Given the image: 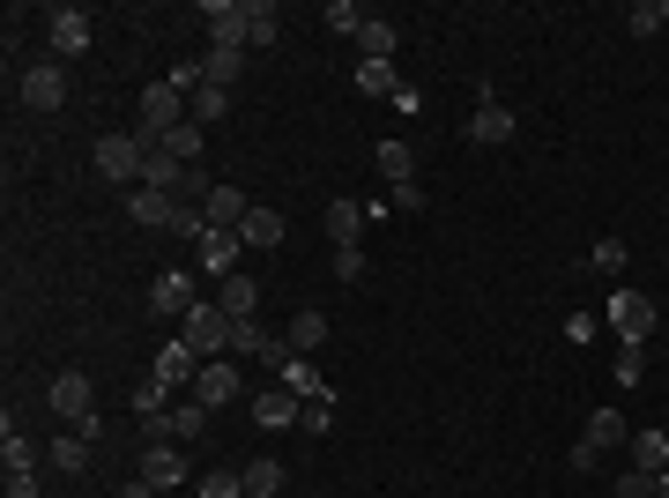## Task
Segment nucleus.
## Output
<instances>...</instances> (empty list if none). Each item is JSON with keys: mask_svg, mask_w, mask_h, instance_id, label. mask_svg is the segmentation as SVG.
<instances>
[{"mask_svg": "<svg viewBox=\"0 0 669 498\" xmlns=\"http://www.w3.org/2000/svg\"><path fill=\"white\" fill-rule=\"evenodd\" d=\"M231 327H239V321L209 298V305H194V313H186V335H179V343H194L201 365H209V357H231Z\"/></svg>", "mask_w": 669, "mask_h": 498, "instance_id": "obj_3", "label": "nucleus"}, {"mask_svg": "<svg viewBox=\"0 0 669 498\" xmlns=\"http://www.w3.org/2000/svg\"><path fill=\"white\" fill-rule=\"evenodd\" d=\"M625 30H632V38H655V30H662V0H640V8L625 16Z\"/></svg>", "mask_w": 669, "mask_h": 498, "instance_id": "obj_44", "label": "nucleus"}, {"mask_svg": "<svg viewBox=\"0 0 669 498\" xmlns=\"http://www.w3.org/2000/svg\"><path fill=\"white\" fill-rule=\"evenodd\" d=\"M239 395H246V379H239L231 357H209V365L194 373V402H201V409H231Z\"/></svg>", "mask_w": 669, "mask_h": 498, "instance_id": "obj_7", "label": "nucleus"}, {"mask_svg": "<svg viewBox=\"0 0 669 498\" xmlns=\"http://www.w3.org/2000/svg\"><path fill=\"white\" fill-rule=\"evenodd\" d=\"M379 172H387V186H409L417 179V150L409 142H379Z\"/></svg>", "mask_w": 669, "mask_h": 498, "instance_id": "obj_29", "label": "nucleus"}, {"mask_svg": "<svg viewBox=\"0 0 669 498\" xmlns=\"http://www.w3.org/2000/svg\"><path fill=\"white\" fill-rule=\"evenodd\" d=\"M134 417H164V379H134Z\"/></svg>", "mask_w": 669, "mask_h": 498, "instance_id": "obj_40", "label": "nucleus"}, {"mask_svg": "<svg viewBox=\"0 0 669 498\" xmlns=\"http://www.w3.org/2000/svg\"><path fill=\"white\" fill-rule=\"evenodd\" d=\"M625 447H632V469H640V476H662L669 469V431H632Z\"/></svg>", "mask_w": 669, "mask_h": 498, "instance_id": "obj_21", "label": "nucleus"}, {"mask_svg": "<svg viewBox=\"0 0 669 498\" xmlns=\"http://www.w3.org/2000/svg\"><path fill=\"white\" fill-rule=\"evenodd\" d=\"M291 357H297V349H291V335H268V349H261V365H275V373H283Z\"/></svg>", "mask_w": 669, "mask_h": 498, "instance_id": "obj_46", "label": "nucleus"}, {"mask_svg": "<svg viewBox=\"0 0 669 498\" xmlns=\"http://www.w3.org/2000/svg\"><path fill=\"white\" fill-rule=\"evenodd\" d=\"M283 231H291V224L275 216L268 201H253V209H246V224H239V238H246V253H268V246H283Z\"/></svg>", "mask_w": 669, "mask_h": 498, "instance_id": "obj_16", "label": "nucleus"}, {"mask_svg": "<svg viewBox=\"0 0 669 498\" xmlns=\"http://www.w3.org/2000/svg\"><path fill=\"white\" fill-rule=\"evenodd\" d=\"M52 409H60L74 431L98 417V387H90V373H60V379H52Z\"/></svg>", "mask_w": 669, "mask_h": 498, "instance_id": "obj_8", "label": "nucleus"}, {"mask_svg": "<svg viewBox=\"0 0 669 498\" xmlns=\"http://www.w3.org/2000/svg\"><path fill=\"white\" fill-rule=\"evenodd\" d=\"M625 261H632V253H625V238H595V246H588V268L595 275H625Z\"/></svg>", "mask_w": 669, "mask_h": 498, "instance_id": "obj_35", "label": "nucleus"}, {"mask_svg": "<svg viewBox=\"0 0 669 498\" xmlns=\"http://www.w3.org/2000/svg\"><path fill=\"white\" fill-rule=\"evenodd\" d=\"M640 373H647V343H618V365H610V379L640 387Z\"/></svg>", "mask_w": 669, "mask_h": 498, "instance_id": "obj_37", "label": "nucleus"}, {"mask_svg": "<svg viewBox=\"0 0 669 498\" xmlns=\"http://www.w3.org/2000/svg\"><path fill=\"white\" fill-rule=\"evenodd\" d=\"M209 417H216V409H201V402H179V409H172V439H201V431H209Z\"/></svg>", "mask_w": 669, "mask_h": 498, "instance_id": "obj_36", "label": "nucleus"}, {"mask_svg": "<svg viewBox=\"0 0 669 498\" xmlns=\"http://www.w3.org/2000/svg\"><path fill=\"white\" fill-rule=\"evenodd\" d=\"M618 498H655V476H640V469H625V476H618Z\"/></svg>", "mask_w": 669, "mask_h": 498, "instance_id": "obj_45", "label": "nucleus"}, {"mask_svg": "<svg viewBox=\"0 0 669 498\" xmlns=\"http://www.w3.org/2000/svg\"><path fill=\"white\" fill-rule=\"evenodd\" d=\"M194 373H201V349L194 343H164V349H156V379H164V387H194Z\"/></svg>", "mask_w": 669, "mask_h": 498, "instance_id": "obj_18", "label": "nucleus"}, {"mask_svg": "<svg viewBox=\"0 0 669 498\" xmlns=\"http://www.w3.org/2000/svg\"><path fill=\"white\" fill-rule=\"evenodd\" d=\"M327 30L357 38V30H365V8H357V0H327Z\"/></svg>", "mask_w": 669, "mask_h": 498, "instance_id": "obj_39", "label": "nucleus"}, {"mask_svg": "<svg viewBox=\"0 0 669 498\" xmlns=\"http://www.w3.org/2000/svg\"><path fill=\"white\" fill-rule=\"evenodd\" d=\"M327 343V321H321V313H313V305H305V313H297V321H291V349H297V357H313V349H321Z\"/></svg>", "mask_w": 669, "mask_h": 498, "instance_id": "obj_31", "label": "nucleus"}, {"mask_svg": "<svg viewBox=\"0 0 669 498\" xmlns=\"http://www.w3.org/2000/svg\"><path fill=\"white\" fill-rule=\"evenodd\" d=\"M149 134H98V172L104 179H120V186H142V172H149Z\"/></svg>", "mask_w": 669, "mask_h": 498, "instance_id": "obj_1", "label": "nucleus"}, {"mask_svg": "<svg viewBox=\"0 0 669 498\" xmlns=\"http://www.w3.org/2000/svg\"><path fill=\"white\" fill-rule=\"evenodd\" d=\"M246 209H253V201L239 194V186H223V179H216V194L201 201V216H209V231H239V224H246Z\"/></svg>", "mask_w": 669, "mask_h": 498, "instance_id": "obj_17", "label": "nucleus"}, {"mask_svg": "<svg viewBox=\"0 0 669 498\" xmlns=\"http://www.w3.org/2000/svg\"><path fill=\"white\" fill-rule=\"evenodd\" d=\"M239 75H246V52H231V45H209V52H201V82H216V90H231Z\"/></svg>", "mask_w": 669, "mask_h": 498, "instance_id": "obj_23", "label": "nucleus"}, {"mask_svg": "<svg viewBox=\"0 0 669 498\" xmlns=\"http://www.w3.org/2000/svg\"><path fill=\"white\" fill-rule=\"evenodd\" d=\"M297 417H305V402H297L291 387H261V395H253V424H261V431H291Z\"/></svg>", "mask_w": 669, "mask_h": 498, "instance_id": "obj_13", "label": "nucleus"}, {"mask_svg": "<svg viewBox=\"0 0 669 498\" xmlns=\"http://www.w3.org/2000/svg\"><path fill=\"white\" fill-rule=\"evenodd\" d=\"M655 321H662V313H655L647 291H610V335H618V343H647Z\"/></svg>", "mask_w": 669, "mask_h": 498, "instance_id": "obj_4", "label": "nucleus"}, {"mask_svg": "<svg viewBox=\"0 0 669 498\" xmlns=\"http://www.w3.org/2000/svg\"><path fill=\"white\" fill-rule=\"evenodd\" d=\"M275 38H283V8L275 0H246V52L275 45Z\"/></svg>", "mask_w": 669, "mask_h": 498, "instance_id": "obj_20", "label": "nucleus"}, {"mask_svg": "<svg viewBox=\"0 0 669 498\" xmlns=\"http://www.w3.org/2000/svg\"><path fill=\"white\" fill-rule=\"evenodd\" d=\"M194 253H201V268L223 283V275H239V261H246V238H239V231H209Z\"/></svg>", "mask_w": 669, "mask_h": 498, "instance_id": "obj_15", "label": "nucleus"}, {"mask_svg": "<svg viewBox=\"0 0 669 498\" xmlns=\"http://www.w3.org/2000/svg\"><path fill=\"white\" fill-rule=\"evenodd\" d=\"M327 238H335V246H357V231H365V201H327Z\"/></svg>", "mask_w": 669, "mask_h": 498, "instance_id": "obj_22", "label": "nucleus"}, {"mask_svg": "<svg viewBox=\"0 0 669 498\" xmlns=\"http://www.w3.org/2000/svg\"><path fill=\"white\" fill-rule=\"evenodd\" d=\"M283 387H291L297 402H313V395H327V379L313 373V365H305V357H291V365H283Z\"/></svg>", "mask_w": 669, "mask_h": 498, "instance_id": "obj_34", "label": "nucleus"}, {"mask_svg": "<svg viewBox=\"0 0 669 498\" xmlns=\"http://www.w3.org/2000/svg\"><path fill=\"white\" fill-rule=\"evenodd\" d=\"M625 439H632V431H625L618 409H595L588 417V447H625Z\"/></svg>", "mask_w": 669, "mask_h": 498, "instance_id": "obj_33", "label": "nucleus"}, {"mask_svg": "<svg viewBox=\"0 0 669 498\" xmlns=\"http://www.w3.org/2000/svg\"><path fill=\"white\" fill-rule=\"evenodd\" d=\"M365 268H372L365 246H335V275H343V283H365Z\"/></svg>", "mask_w": 669, "mask_h": 498, "instance_id": "obj_43", "label": "nucleus"}, {"mask_svg": "<svg viewBox=\"0 0 669 498\" xmlns=\"http://www.w3.org/2000/svg\"><path fill=\"white\" fill-rule=\"evenodd\" d=\"M327 424H335V387H327V395H313V402H305V417H297V431H313V439H321Z\"/></svg>", "mask_w": 669, "mask_h": 498, "instance_id": "obj_38", "label": "nucleus"}, {"mask_svg": "<svg viewBox=\"0 0 669 498\" xmlns=\"http://www.w3.org/2000/svg\"><path fill=\"white\" fill-rule=\"evenodd\" d=\"M149 305H156V313H164V321H186V313H194V275H179V268H164L156 275V283H149Z\"/></svg>", "mask_w": 669, "mask_h": 498, "instance_id": "obj_11", "label": "nucleus"}, {"mask_svg": "<svg viewBox=\"0 0 669 498\" xmlns=\"http://www.w3.org/2000/svg\"><path fill=\"white\" fill-rule=\"evenodd\" d=\"M357 90H365V98H387V104H395V90H402L395 60H357Z\"/></svg>", "mask_w": 669, "mask_h": 498, "instance_id": "obj_27", "label": "nucleus"}, {"mask_svg": "<svg viewBox=\"0 0 669 498\" xmlns=\"http://www.w3.org/2000/svg\"><path fill=\"white\" fill-rule=\"evenodd\" d=\"M201 498H246V484H239V469H209L201 476Z\"/></svg>", "mask_w": 669, "mask_h": 498, "instance_id": "obj_42", "label": "nucleus"}, {"mask_svg": "<svg viewBox=\"0 0 669 498\" xmlns=\"http://www.w3.org/2000/svg\"><path fill=\"white\" fill-rule=\"evenodd\" d=\"M469 142H476V150H506V142H514V104L484 98V104L469 112Z\"/></svg>", "mask_w": 669, "mask_h": 498, "instance_id": "obj_10", "label": "nucleus"}, {"mask_svg": "<svg viewBox=\"0 0 669 498\" xmlns=\"http://www.w3.org/2000/svg\"><path fill=\"white\" fill-rule=\"evenodd\" d=\"M126 216H134V231H172L179 224V201L156 194V186H134V194H126Z\"/></svg>", "mask_w": 669, "mask_h": 498, "instance_id": "obj_12", "label": "nucleus"}, {"mask_svg": "<svg viewBox=\"0 0 669 498\" xmlns=\"http://www.w3.org/2000/svg\"><path fill=\"white\" fill-rule=\"evenodd\" d=\"M179 120H194V112H186V90H179L172 75L149 82V90H142V134H149V142H164Z\"/></svg>", "mask_w": 669, "mask_h": 498, "instance_id": "obj_2", "label": "nucleus"}, {"mask_svg": "<svg viewBox=\"0 0 669 498\" xmlns=\"http://www.w3.org/2000/svg\"><path fill=\"white\" fill-rule=\"evenodd\" d=\"M261 349H268V335H261L253 321H239V327H231V357H253V365H261Z\"/></svg>", "mask_w": 669, "mask_h": 498, "instance_id": "obj_41", "label": "nucleus"}, {"mask_svg": "<svg viewBox=\"0 0 669 498\" xmlns=\"http://www.w3.org/2000/svg\"><path fill=\"white\" fill-rule=\"evenodd\" d=\"M8 498H38V469H30V476H8Z\"/></svg>", "mask_w": 669, "mask_h": 498, "instance_id": "obj_47", "label": "nucleus"}, {"mask_svg": "<svg viewBox=\"0 0 669 498\" xmlns=\"http://www.w3.org/2000/svg\"><path fill=\"white\" fill-rule=\"evenodd\" d=\"M655 498H669V469H662V476H655Z\"/></svg>", "mask_w": 669, "mask_h": 498, "instance_id": "obj_49", "label": "nucleus"}, {"mask_svg": "<svg viewBox=\"0 0 669 498\" xmlns=\"http://www.w3.org/2000/svg\"><path fill=\"white\" fill-rule=\"evenodd\" d=\"M142 484H156V491H179V484H186V454H179L172 439L142 447Z\"/></svg>", "mask_w": 669, "mask_h": 498, "instance_id": "obj_14", "label": "nucleus"}, {"mask_svg": "<svg viewBox=\"0 0 669 498\" xmlns=\"http://www.w3.org/2000/svg\"><path fill=\"white\" fill-rule=\"evenodd\" d=\"M201 23H209V45L246 52V0H201Z\"/></svg>", "mask_w": 669, "mask_h": 498, "instance_id": "obj_9", "label": "nucleus"}, {"mask_svg": "<svg viewBox=\"0 0 669 498\" xmlns=\"http://www.w3.org/2000/svg\"><path fill=\"white\" fill-rule=\"evenodd\" d=\"M120 498H156V484H142V476H134V484H126Z\"/></svg>", "mask_w": 669, "mask_h": 498, "instance_id": "obj_48", "label": "nucleus"}, {"mask_svg": "<svg viewBox=\"0 0 669 498\" xmlns=\"http://www.w3.org/2000/svg\"><path fill=\"white\" fill-rule=\"evenodd\" d=\"M186 112H194V120H201V126H216V120H223V112H231V90H216V82H201L194 98H186Z\"/></svg>", "mask_w": 669, "mask_h": 498, "instance_id": "obj_32", "label": "nucleus"}, {"mask_svg": "<svg viewBox=\"0 0 669 498\" xmlns=\"http://www.w3.org/2000/svg\"><path fill=\"white\" fill-rule=\"evenodd\" d=\"M45 461L60 476H82V469H90V439H82V431H68V439H52V447H45Z\"/></svg>", "mask_w": 669, "mask_h": 498, "instance_id": "obj_28", "label": "nucleus"}, {"mask_svg": "<svg viewBox=\"0 0 669 498\" xmlns=\"http://www.w3.org/2000/svg\"><path fill=\"white\" fill-rule=\"evenodd\" d=\"M164 156H179V164H201V120H179L164 142H156Z\"/></svg>", "mask_w": 669, "mask_h": 498, "instance_id": "obj_30", "label": "nucleus"}, {"mask_svg": "<svg viewBox=\"0 0 669 498\" xmlns=\"http://www.w3.org/2000/svg\"><path fill=\"white\" fill-rule=\"evenodd\" d=\"M239 484H246V498H275V491H283V461H275V454H261V461H246V469H239Z\"/></svg>", "mask_w": 669, "mask_h": 498, "instance_id": "obj_26", "label": "nucleus"}, {"mask_svg": "<svg viewBox=\"0 0 669 498\" xmlns=\"http://www.w3.org/2000/svg\"><path fill=\"white\" fill-rule=\"evenodd\" d=\"M357 52H365V60H395V52H402V30L379 23V16H365V30H357Z\"/></svg>", "mask_w": 669, "mask_h": 498, "instance_id": "obj_25", "label": "nucleus"}, {"mask_svg": "<svg viewBox=\"0 0 669 498\" xmlns=\"http://www.w3.org/2000/svg\"><path fill=\"white\" fill-rule=\"evenodd\" d=\"M216 305H223V313H231V321H253V313H261V283H253L246 268H239V275H223Z\"/></svg>", "mask_w": 669, "mask_h": 498, "instance_id": "obj_19", "label": "nucleus"}, {"mask_svg": "<svg viewBox=\"0 0 669 498\" xmlns=\"http://www.w3.org/2000/svg\"><path fill=\"white\" fill-rule=\"evenodd\" d=\"M0 461H8V476H30V469H38V447L16 431V417H0Z\"/></svg>", "mask_w": 669, "mask_h": 498, "instance_id": "obj_24", "label": "nucleus"}, {"mask_svg": "<svg viewBox=\"0 0 669 498\" xmlns=\"http://www.w3.org/2000/svg\"><path fill=\"white\" fill-rule=\"evenodd\" d=\"M16 98H23L30 112H60V98H68V68H60V60H38V68H23Z\"/></svg>", "mask_w": 669, "mask_h": 498, "instance_id": "obj_6", "label": "nucleus"}, {"mask_svg": "<svg viewBox=\"0 0 669 498\" xmlns=\"http://www.w3.org/2000/svg\"><path fill=\"white\" fill-rule=\"evenodd\" d=\"M45 60H60V68H68V60H82V52H90V16H82V8H52L45 16Z\"/></svg>", "mask_w": 669, "mask_h": 498, "instance_id": "obj_5", "label": "nucleus"}]
</instances>
